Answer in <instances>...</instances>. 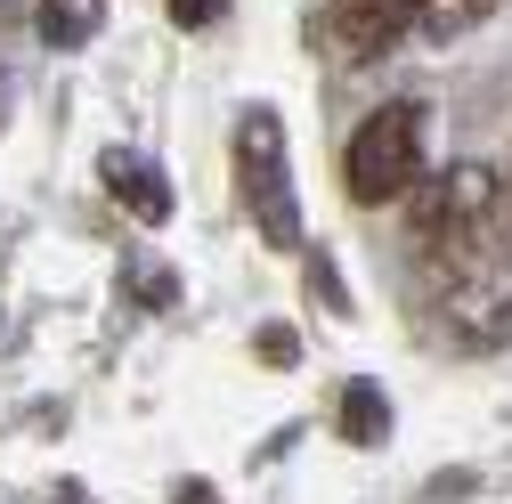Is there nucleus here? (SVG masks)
<instances>
[{
	"mask_svg": "<svg viewBox=\"0 0 512 504\" xmlns=\"http://www.w3.org/2000/svg\"><path fill=\"white\" fill-rule=\"evenodd\" d=\"M342 439L350 448H382L391 439V399H382V383H342Z\"/></svg>",
	"mask_w": 512,
	"mask_h": 504,
	"instance_id": "obj_6",
	"label": "nucleus"
},
{
	"mask_svg": "<svg viewBox=\"0 0 512 504\" xmlns=\"http://www.w3.org/2000/svg\"><path fill=\"white\" fill-rule=\"evenodd\" d=\"M407 9H415V25H423V33H464V25L496 17L504 0H407Z\"/></svg>",
	"mask_w": 512,
	"mask_h": 504,
	"instance_id": "obj_7",
	"label": "nucleus"
},
{
	"mask_svg": "<svg viewBox=\"0 0 512 504\" xmlns=\"http://www.w3.org/2000/svg\"><path fill=\"white\" fill-rule=\"evenodd\" d=\"M236 196L252 212V228H261L277 252H301V196H293V147H285V122L277 106H244L236 114Z\"/></svg>",
	"mask_w": 512,
	"mask_h": 504,
	"instance_id": "obj_3",
	"label": "nucleus"
},
{
	"mask_svg": "<svg viewBox=\"0 0 512 504\" xmlns=\"http://www.w3.org/2000/svg\"><path fill=\"white\" fill-rule=\"evenodd\" d=\"M163 9H171V25H179V33H196V25L228 17V0H163Z\"/></svg>",
	"mask_w": 512,
	"mask_h": 504,
	"instance_id": "obj_11",
	"label": "nucleus"
},
{
	"mask_svg": "<svg viewBox=\"0 0 512 504\" xmlns=\"http://www.w3.org/2000/svg\"><path fill=\"white\" fill-rule=\"evenodd\" d=\"M301 277H309L317 309H334V318H350V285H342V269L326 261V252H301Z\"/></svg>",
	"mask_w": 512,
	"mask_h": 504,
	"instance_id": "obj_9",
	"label": "nucleus"
},
{
	"mask_svg": "<svg viewBox=\"0 0 512 504\" xmlns=\"http://www.w3.org/2000/svg\"><path fill=\"white\" fill-rule=\"evenodd\" d=\"M317 33H326V49L342 57V66H374V57H391L415 33V9L407 0H326Z\"/></svg>",
	"mask_w": 512,
	"mask_h": 504,
	"instance_id": "obj_4",
	"label": "nucleus"
},
{
	"mask_svg": "<svg viewBox=\"0 0 512 504\" xmlns=\"http://www.w3.org/2000/svg\"><path fill=\"white\" fill-rule=\"evenodd\" d=\"M33 17H41V41H49V49H74V41L90 33V9H82V0H41Z\"/></svg>",
	"mask_w": 512,
	"mask_h": 504,
	"instance_id": "obj_8",
	"label": "nucleus"
},
{
	"mask_svg": "<svg viewBox=\"0 0 512 504\" xmlns=\"http://www.w3.org/2000/svg\"><path fill=\"white\" fill-rule=\"evenodd\" d=\"M98 179H106V196H114L122 212H139L147 228H163V220H171V187H163V171H155L147 155L106 147V155H98Z\"/></svg>",
	"mask_w": 512,
	"mask_h": 504,
	"instance_id": "obj_5",
	"label": "nucleus"
},
{
	"mask_svg": "<svg viewBox=\"0 0 512 504\" xmlns=\"http://www.w3.org/2000/svg\"><path fill=\"white\" fill-rule=\"evenodd\" d=\"M423 147H431V114H423V98L374 106L358 131H350V147H342V187H350V204H407V187L431 171Z\"/></svg>",
	"mask_w": 512,
	"mask_h": 504,
	"instance_id": "obj_2",
	"label": "nucleus"
},
{
	"mask_svg": "<svg viewBox=\"0 0 512 504\" xmlns=\"http://www.w3.org/2000/svg\"><path fill=\"white\" fill-rule=\"evenodd\" d=\"M252 358H261L269 374H285V366L301 358V334H293V326H261V334H252Z\"/></svg>",
	"mask_w": 512,
	"mask_h": 504,
	"instance_id": "obj_10",
	"label": "nucleus"
},
{
	"mask_svg": "<svg viewBox=\"0 0 512 504\" xmlns=\"http://www.w3.org/2000/svg\"><path fill=\"white\" fill-rule=\"evenodd\" d=\"M171 504H220V488H212V480H179Z\"/></svg>",
	"mask_w": 512,
	"mask_h": 504,
	"instance_id": "obj_12",
	"label": "nucleus"
},
{
	"mask_svg": "<svg viewBox=\"0 0 512 504\" xmlns=\"http://www.w3.org/2000/svg\"><path fill=\"white\" fill-rule=\"evenodd\" d=\"M423 301L456 350H504L512 342V220L472 228H423Z\"/></svg>",
	"mask_w": 512,
	"mask_h": 504,
	"instance_id": "obj_1",
	"label": "nucleus"
},
{
	"mask_svg": "<svg viewBox=\"0 0 512 504\" xmlns=\"http://www.w3.org/2000/svg\"><path fill=\"white\" fill-rule=\"evenodd\" d=\"M496 187H504V220H512V163H504V171H496Z\"/></svg>",
	"mask_w": 512,
	"mask_h": 504,
	"instance_id": "obj_13",
	"label": "nucleus"
}]
</instances>
